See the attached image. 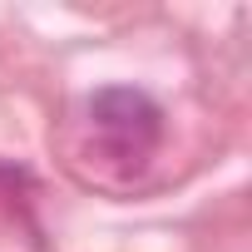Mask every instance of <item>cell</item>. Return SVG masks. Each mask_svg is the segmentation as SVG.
<instances>
[{"label":"cell","mask_w":252,"mask_h":252,"mask_svg":"<svg viewBox=\"0 0 252 252\" xmlns=\"http://www.w3.org/2000/svg\"><path fill=\"white\" fill-rule=\"evenodd\" d=\"M84 129L104 163L144 168L163 144V104L134 84H104L84 99Z\"/></svg>","instance_id":"1"}]
</instances>
